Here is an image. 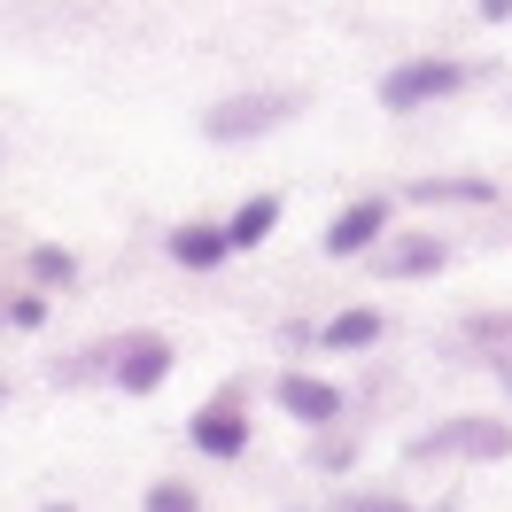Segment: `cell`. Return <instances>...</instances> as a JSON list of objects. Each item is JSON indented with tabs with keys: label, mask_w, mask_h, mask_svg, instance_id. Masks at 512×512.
<instances>
[{
	"label": "cell",
	"mask_w": 512,
	"mask_h": 512,
	"mask_svg": "<svg viewBox=\"0 0 512 512\" xmlns=\"http://www.w3.org/2000/svg\"><path fill=\"white\" fill-rule=\"evenodd\" d=\"M466 86H474V63H466V55H412V63L381 70V109L388 117H412V109L458 101Z\"/></svg>",
	"instance_id": "6da1fadb"
},
{
	"label": "cell",
	"mask_w": 512,
	"mask_h": 512,
	"mask_svg": "<svg viewBox=\"0 0 512 512\" xmlns=\"http://www.w3.org/2000/svg\"><path fill=\"white\" fill-rule=\"evenodd\" d=\"M295 109H303V94H288V86H256V94H225L202 109V140H264V132L295 125Z\"/></svg>",
	"instance_id": "7a4b0ae2"
},
{
	"label": "cell",
	"mask_w": 512,
	"mask_h": 512,
	"mask_svg": "<svg viewBox=\"0 0 512 512\" xmlns=\"http://www.w3.org/2000/svg\"><path fill=\"white\" fill-rule=\"evenodd\" d=\"M101 365H109V381L125 388V396H148V388L171 381V334H117L109 350H101Z\"/></svg>",
	"instance_id": "3957f363"
},
{
	"label": "cell",
	"mask_w": 512,
	"mask_h": 512,
	"mask_svg": "<svg viewBox=\"0 0 512 512\" xmlns=\"http://www.w3.org/2000/svg\"><path fill=\"white\" fill-rule=\"evenodd\" d=\"M388 225H396V202L388 194H357V202H342L334 210V225H326V256H373L388 241Z\"/></svg>",
	"instance_id": "277c9868"
},
{
	"label": "cell",
	"mask_w": 512,
	"mask_h": 512,
	"mask_svg": "<svg viewBox=\"0 0 512 512\" xmlns=\"http://www.w3.org/2000/svg\"><path fill=\"white\" fill-rule=\"evenodd\" d=\"M187 443L202 450V458H241V450H249V404H241V388H218V396L187 419Z\"/></svg>",
	"instance_id": "5b68a950"
},
{
	"label": "cell",
	"mask_w": 512,
	"mask_h": 512,
	"mask_svg": "<svg viewBox=\"0 0 512 512\" xmlns=\"http://www.w3.org/2000/svg\"><path fill=\"white\" fill-rule=\"evenodd\" d=\"M512 450V427L505 419H450L435 435H419L412 458H505Z\"/></svg>",
	"instance_id": "8992f818"
},
{
	"label": "cell",
	"mask_w": 512,
	"mask_h": 512,
	"mask_svg": "<svg viewBox=\"0 0 512 512\" xmlns=\"http://www.w3.org/2000/svg\"><path fill=\"white\" fill-rule=\"evenodd\" d=\"M272 396H280V412L303 419V427H334V419H342V388L319 381V373H280Z\"/></svg>",
	"instance_id": "52a82bcc"
},
{
	"label": "cell",
	"mask_w": 512,
	"mask_h": 512,
	"mask_svg": "<svg viewBox=\"0 0 512 512\" xmlns=\"http://www.w3.org/2000/svg\"><path fill=\"white\" fill-rule=\"evenodd\" d=\"M163 249H171L179 272H218L225 256H233V241H225V218L218 225H210V218H187V225H171V233H163Z\"/></svg>",
	"instance_id": "ba28073f"
},
{
	"label": "cell",
	"mask_w": 512,
	"mask_h": 512,
	"mask_svg": "<svg viewBox=\"0 0 512 512\" xmlns=\"http://www.w3.org/2000/svg\"><path fill=\"white\" fill-rule=\"evenodd\" d=\"M388 280H427V272H443L450 264V241H435V233H404V241H388V256H373Z\"/></svg>",
	"instance_id": "9c48e42d"
},
{
	"label": "cell",
	"mask_w": 512,
	"mask_h": 512,
	"mask_svg": "<svg viewBox=\"0 0 512 512\" xmlns=\"http://www.w3.org/2000/svg\"><path fill=\"white\" fill-rule=\"evenodd\" d=\"M272 225H280V202H272V194H249V202L225 218V241H233V256L264 249V241H272Z\"/></svg>",
	"instance_id": "30bf717a"
},
{
	"label": "cell",
	"mask_w": 512,
	"mask_h": 512,
	"mask_svg": "<svg viewBox=\"0 0 512 512\" xmlns=\"http://www.w3.org/2000/svg\"><path fill=\"white\" fill-rule=\"evenodd\" d=\"M381 311H365V303H357V311H334V319H326V350H373V342H381Z\"/></svg>",
	"instance_id": "8fae6325"
},
{
	"label": "cell",
	"mask_w": 512,
	"mask_h": 512,
	"mask_svg": "<svg viewBox=\"0 0 512 512\" xmlns=\"http://www.w3.org/2000/svg\"><path fill=\"white\" fill-rule=\"evenodd\" d=\"M412 202H466V210H489L497 187H489V179H419Z\"/></svg>",
	"instance_id": "7c38bea8"
},
{
	"label": "cell",
	"mask_w": 512,
	"mask_h": 512,
	"mask_svg": "<svg viewBox=\"0 0 512 512\" xmlns=\"http://www.w3.org/2000/svg\"><path fill=\"white\" fill-rule=\"evenodd\" d=\"M32 280L39 288H70V280H78V256L70 249H32Z\"/></svg>",
	"instance_id": "4fadbf2b"
},
{
	"label": "cell",
	"mask_w": 512,
	"mask_h": 512,
	"mask_svg": "<svg viewBox=\"0 0 512 512\" xmlns=\"http://www.w3.org/2000/svg\"><path fill=\"white\" fill-rule=\"evenodd\" d=\"M140 512H202V497H194L187 481H148V497H140Z\"/></svg>",
	"instance_id": "5bb4252c"
},
{
	"label": "cell",
	"mask_w": 512,
	"mask_h": 512,
	"mask_svg": "<svg viewBox=\"0 0 512 512\" xmlns=\"http://www.w3.org/2000/svg\"><path fill=\"white\" fill-rule=\"evenodd\" d=\"M334 512H419V505H404V497H381V489H365V497L350 489V497H342Z\"/></svg>",
	"instance_id": "9a60e30c"
},
{
	"label": "cell",
	"mask_w": 512,
	"mask_h": 512,
	"mask_svg": "<svg viewBox=\"0 0 512 512\" xmlns=\"http://www.w3.org/2000/svg\"><path fill=\"white\" fill-rule=\"evenodd\" d=\"M8 326H47V295H16V303H8Z\"/></svg>",
	"instance_id": "2e32d148"
},
{
	"label": "cell",
	"mask_w": 512,
	"mask_h": 512,
	"mask_svg": "<svg viewBox=\"0 0 512 512\" xmlns=\"http://www.w3.org/2000/svg\"><path fill=\"white\" fill-rule=\"evenodd\" d=\"M350 458H357V443H326V450H319V466H326V474H342Z\"/></svg>",
	"instance_id": "e0dca14e"
},
{
	"label": "cell",
	"mask_w": 512,
	"mask_h": 512,
	"mask_svg": "<svg viewBox=\"0 0 512 512\" xmlns=\"http://www.w3.org/2000/svg\"><path fill=\"white\" fill-rule=\"evenodd\" d=\"M481 16H489V24H505V16H512V0H481Z\"/></svg>",
	"instance_id": "ac0fdd59"
},
{
	"label": "cell",
	"mask_w": 512,
	"mask_h": 512,
	"mask_svg": "<svg viewBox=\"0 0 512 512\" xmlns=\"http://www.w3.org/2000/svg\"><path fill=\"white\" fill-rule=\"evenodd\" d=\"M0 319H8V303H0Z\"/></svg>",
	"instance_id": "d6986e66"
},
{
	"label": "cell",
	"mask_w": 512,
	"mask_h": 512,
	"mask_svg": "<svg viewBox=\"0 0 512 512\" xmlns=\"http://www.w3.org/2000/svg\"><path fill=\"white\" fill-rule=\"evenodd\" d=\"M0 396H8V388H0Z\"/></svg>",
	"instance_id": "ffe728a7"
}]
</instances>
